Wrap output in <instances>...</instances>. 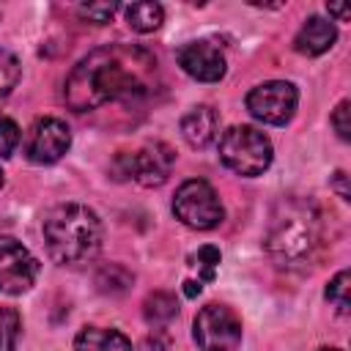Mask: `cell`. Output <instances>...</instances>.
<instances>
[{
	"instance_id": "1",
	"label": "cell",
	"mask_w": 351,
	"mask_h": 351,
	"mask_svg": "<svg viewBox=\"0 0 351 351\" xmlns=\"http://www.w3.org/2000/svg\"><path fill=\"white\" fill-rule=\"evenodd\" d=\"M159 63L140 44H107L85 55L63 85V99L74 112L99 110L110 101H129L154 88Z\"/></svg>"
},
{
	"instance_id": "2",
	"label": "cell",
	"mask_w": 351,
	"mask_h": 351,
	"mask_svg": "<svg viewBox=\"0 0 351 351\" xmlns=\"http://www.w3.org/2000/svg\"><path fill=\"white\" fill-rule=\"evenodd\" d=\"M324 225L321 211L307 197H282L274 203L263 236L266 255L277 269L299 271L307 269L321 250Z\"/></svg>"
},
{
	"instance_id": "3",
	"label": "cell",
	"mask_w": 351,
	"mask_h": 351,
	"mask_svg": "<svg viewBox=\"0 0 351 351\" xmlns=\"http://www.w3.org/2000/svg\"><path fill=\"white\" fill-rule=\"evenodd\" d=\"M41 230L49 258L60 266L85 263L101 247V219L82 203H58L47 211Z\"/></svg>"
},
{
	"instance_id": "4",
	"label": "cell",
	"mask_w": 351,
	"mask_h": 351,
	"mask_svg": "<svg viewBox=\"0 0 351 351\" xmlns=\"http://www.w3.org/2000/svg\"><path fill=\"white\" fill-rule=\"evenodd\" d=\"M271 140L255 126H230L219 140V159L239 176H261L271 165Z\"/></svg>"
},
{
	"instance_id": "5",
	"label": "cell",
	"mask_w": 351,
	"mask_h": 351,
	"mask_svg": "<svg viewBox=\"0 0 351 351\" xmlns=\"http://www.w3.org/2000/svg\"><path fill=\"white\" fill-rule=\"evenodd\" d=\"M173 214L192 230H211L225 219V208L214 186L203 178H189L178 186L173 197Z\"/></svg>"
},
{
	"instance_id": "6",
	"label": "cell",
	"mask_w": 351,
	"mask_h": 351,
	"mask_svg": "<svg viewBox=\"0 0 351 351\" xmlns=\"http://www.w3.org/2000/svg\"><path fill=\"white\" fill-rule=\"evenodd\" d=\"M192 335L200 351H236L241 343V321L225 304H206L195 315Z\"/></svg>"
},
{
	"instance_id": "7",
	"label": "cell",
	"mask_w": 351,
	"mask_h": 351,
	"mask_svg": "<svg viewBox=\"0 0 351 351\" xmlns=\"http://www.w3.org/2000/svg\"><path fill=\"white\" fill-rule=\"evenodd\" d=\"M176 165V154L167 143H151L134 154H123L115 159V178H134L143 186H159L167 181Z\"/></svg>"
},
{
	"instance_id": "8",
	"label": "cell",
	"mask_w": 351,
	"mask_h": 351,
	"mask_svg": "<svg viewBox=\"0 0 351 351\" xmlns=\"http://www.w3.org/2000/svg\"><path fill=\"white\" fill-rule=\"evenodd\" d=\"M296 104H299V90L293 88V82H285V80L261 82L247 93L250 115L271 126L288 123L296 112Z\"/></svg>"
},
{
	"instance_id": "9",
	"label": "cell",
	"mask_w": 351,
	"mask_h": 351,
	"mask_svg": "<svg viewBox=\"0 0 351 351\" xmlns=\"http://www.w3.org/2000/svg\"><path fill=\"white\" fill-rule=\"evenodd\" d=\"M36 277L38 261L30 255V250L11 236H0V291L19 296L36 285Z\"/></svg>"
},
{
	"instance_id": "10",
	"label": "cell",
	"mask_w": 351,
	"mask_h": 351,
	"mask_svg": "<svg viewBox=\"0 0 351 351\" xmlns=\"http://www.w3.org/2000/svg\"><path fill=\"white\" fill-rule=\"evenodd\" d=\"M71 145V132L60 118L44 115L38 118L30 132H27V143H25V154L33 165H52L58 162Z\"/></svg>"
},
{
	"instance_id": "11",
	"label": "cell",
	"mask_w": 351,
	"mask_h": 351,
	"mask_svg": "<svg viewBox=\"0 0 351 351\" xmlns=\"http://www.w3.org/2000/svg\"><path fill=\"white\" fill-rule=\"evenodd\" d=\"M178 66L200 82H219L225 77V55L211 41H189L178 49Z\"/></svg>"
},
{
	"instance_id": "12",
	"label": "cell",
	"mask_w": 351,
	"mask_h": 351,
	"mask_svg": "<svg viewBox=\"0 0 351 351\" xmlns=\"http://www.w3.org/2000/svg\"><path fill=\"white\" fill-rule=\"evenodd\" d=\"M337 38V27L332 25V19H324V16H307V22L299 27L296 38H293V49L299 55H307V58H315V55H324Z\"/></svg>"
},
{
	"instance_id": "13",
	"label": "cell",
	"mask_w": 351,
	"mask_h": 351,
	"mask_svg": "<svg viewBox=\"0 0 351 351\" xmlns=\"http://www.w3.org/2000/svg\"><path fill=\"white\" fill-rule=\"evenodd\" d=\"M219 129V115L217 110H211L208 104H197L192 107L184 118H181V134L192 148H206L214 143Z\"/></svg>"
},
{
	"instance_id": "14",
	"label": "cell",
	"mask_w": 351,
	"mask_h": 351,
	"mask_svg": "<svg viewBox=\"0 0 351 351\" xmlns=\"http://www.w3.org/2000/svg\"><path fill=\"white\" fill-rule=\"evenodd\" d=\"M74 351H132V343L118 329L85 326L74 337Z\"/></svg>"
},
{
	"instance_id": "15",
	"label": "cell",
	"mask_w": 351,
	"mask_h": 351,
	"mask_svg": "<svg viewBox=\"0 0 351 351\" xmlns=\"http://www.w3.org/2000/svg\"><path fill=\"white\" fill-rule=\"evenodd\" d=\"M143 315L151 326H167L178 315V302L167 291H154L143 302Z\"/></svg>"
},
{
	"instance_id": "16",
	"label": "cell",
	"mask_w": 351,
	"mask_h": 351,
	"mask_svg": "<svg viewBox=\"0 0 351 351\" xmlns=\"http://www.w3.org/2000/svg\"><path fill=\"white\" fill-rule=\"evenodd\" d=\"M123 14H126L129 27L137 30V33H151L165 19V8L159 3H132V5L123 8Z\"/></svg>"
},
{
	"instance_id": "17",
	"label": "cell",
	"mask_w": 351,
	"mask_h": 351,
	"mask_svg": "<svg viewBox=\"0 0 351 351\" xmlns=\"http://www.w3.org/2000/svg\"><path fill=\"white\" fill-rule=\"evenodd\" d=\"M132 280H134V274L126 266H121V263H107V266H101L96 271V288L101 293H110V296L126 293L129 285H132Z\"/></svg>"
},
{
	"instance_id": "18",
	"label": "cell",
	"mask_w": 351,
	"mask_h": 351,
	"mask_svg": "<svg viewBox=\"0 0 351 351\" xmlns=\"http://www.w3.org/2000/svg\"><path fill=\"white\" fill-rule=\"evenodd\" d=\"M348 288H351V274H348V269L337 271V274L329 280V285H326V299H329V304H335V310H337L340 315H348V310H351Z\"/></svg>"
},
{
	"instance_id": "19",
	"label": "cell",
	"mask_w": 351,
	"mask_h": 351,
	"mask_svg": "<svg viewBox=\"0 0 351 351\" xmlns=\"http://www.w3.org/2000/svg\"><path fill=\"white\" fill-rule=\"evenodd\" d=\"M19 74H22V66H19L16 55L0 47V104H3V101L11 96V90L16 88Z\"/></svg>"
},
{
	"instance_id": "20",
	"label": "cell",
	"mask_w": 351,
	"mask_h": 351,
	"mask_svg": "<svg viewBox=\"0 0 351 351\" xmlns=\"http://www.w3.org/2000/svg\"><path fill=\"white\" fill-rule=\"evenodd\" d=\"M22 318L14 307H0V351H14L19 340Z\"/></svg>"
},
{
	"instance_id": "21",
	"label": "cell",
	"mask_w": 351,
	"mask_h": 351,
	"mask_svg": "<svg viewBox=\"0 0 351 351\" xmlns=\"http://www.w3.org/2000/svg\"><path fill=\"white\" fill-rule=\"evenodd\" d=\"M115 11H118L115 3H88V5H80V8H77V14H80L82 19H90L93 25L110 22V19L115 16Z\"/></svg>"
},
{
	"instance_id": "22",
	"label": "cell",
	"mask_w": 351,
	"mask_h": 351,
	"mask_svg": "<svg viewBox=\"0 0 351 351\" xmlns=\"http://www.w3.org/2000/svg\"><path fill=\"white\" fill-rule=\"evenodd\" d=\"M22 134H19V126L11 121V118H0V159L11 156L14 148L19 145Z\"/></svg>"
},
{
	"instance_id": "23",
	"label": "cell",
	"mask_w": 351,
	"mask_h": 351,
	"mask_svg": "<svg viewBox=\"0 0 351 351\" xmlns=\"http://www.w3.org/2000/svg\"><path fill=\"white\" fill-rule=\"evenodd\" d=\"M195 266L203 271V280H211L214 277V271H217V266H219V250L217 247H211V244H206V247H200L197 250V255H195Z\"/></svg>"
},
{
	"instance_id": "24",
	"label": "cell",
	"mask_w": 351,
	"mask_h": 351,
	"mask_svg": "<svg viewBox=\"0 0 351 351\" xmlns=\"http://www.w3.org/2000/svg\"><path fill=\"white\" fill-rule=\"evenodd\" d=\"M348 107H351L348 99H343V101L332 110V118H329L332 126H335V132H337V137H340L343 143L351 137V123H348V112H351V110H348Z\"/></svg>"
},
{
	"instance_id": "25",
	"label": "cell",
	"mask_w": 351,
	"mask_h": 351,
	"mask_svg": "<svg viewBox=\"0 0 351 351\" xmlns=\"http://www.w3.org/2000/svg\"><path fill=\"white\" fill-rule=\"evenodd\" d=\"M332 186L337 189V195H340L343 200H348V186H346V173H343V170H337V173L332 176Z\"/></svg>"
},
{
	"instance_id": "26",
	"label": "cell",
	"mask_w": 351,
	"mask_h": 351,
	"mask_svg": "<svg viewBox=\"0 0 351 351\" xmlns=\"http://www.w3.org/2000/svg\"><path fill=\"white\" fill-rule=\"evenodd\" d=\"M329 14L337 16L340 22H346V19L351 16V8H348V5H337V3H332V5H329Z\"/></svg>"
},
{
	"instance_id": "27",
	"label": "cell",
	"mask_w": 351,
	"mask_h": 351,
	"mask_svg": "<svg viewBox=\"0 0 351 351\" xmlns=\"http://www.w3.org/2000/svg\"><path fill=\"white\" fill-rule=\"evenodd\" d=\"M184 293H186V296H197V293H200V282L186 280V282H184Z\"/></svg>"
},
{
	"instance_id": "28",
	"label": "cell",
	"mask_w": 351,
	"mask_h": 351,
	"mask_svg": "<svg viewBox=\"0 0 351 351\" xmlns=\"http://www.w3.org/2000/svg\"><path fill=\"white\" fill-rule=\"evenodd\" d=\"M318 351H343V348H318Z\"/></svg>"
},
{
	"instance_id": "29",
	"label": "cell",
	"mask_w": 351,
	"mask_h": 351,
	"mask_svg": "<svg viewBox=\"0 0 351 351\" xmlns=\"http://www.w3.org/2000/svg\"><path fill=\"white\" fill-rule=\"evenodd\" d=\"M0 186H3V170H0Z\"/></svg>"
}]
</instances>
